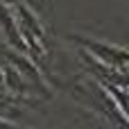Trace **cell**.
<instances>
[{"label":"cell","mask_w":129,"mask_h":129,"mask_svg":"<svg viewBox=\"0 0 129 129\" xmlns=\"http://www.w3.org/2000/svg\"><path fill=\"white\" fill-rule=\"evenodd\" d=\"M91 50H95V54L102 59V61H107V63H111V61H116V63H125V59H120V57H113V52H118V50H122V48H113V45H104V43H93V41H84Z\"/></svg>","instance_id":"obj_1"}]
</instances>
